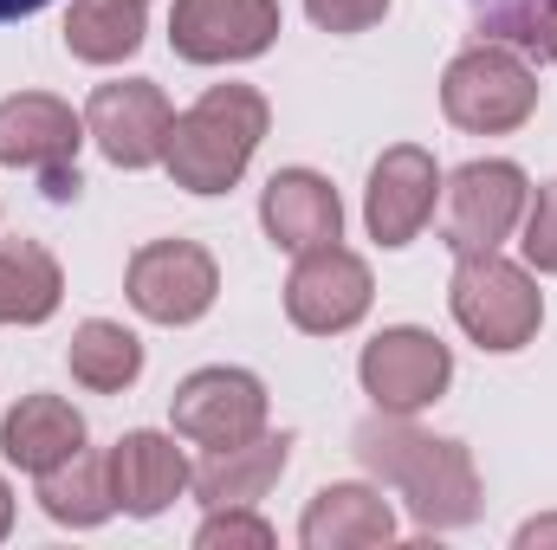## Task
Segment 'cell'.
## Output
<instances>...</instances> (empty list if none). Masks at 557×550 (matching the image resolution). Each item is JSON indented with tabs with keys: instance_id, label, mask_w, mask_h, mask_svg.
Returning a JSON list of instances; mask_svg holds the SVG:
<instances>
[{
	"instance_id": "1",
	"label": "cell",
	"mask_w": 557,
	"mask_h": 550,
	"mask_svg": "<svg viewBox=\"0 0 557 550\" xmlns=\"http://www.w3.org/2000/svg\"><path fill=\"white\" fill-rule=\"evenodd\" d=\"M357 460L409 505L421 532H467L480 518V466L460 440L421 434L409 414H370L350 434Z\"/></svg>"
},
{
	"instance_id": "2",
	"label": "cell",
	"mask_w": 557,
	"mask_h": 550,
	"mask_svg": "<svg viewBox=\"0 0 557 550\" xmlns=\"http://www.w3.org/2000/svg\"><path fill=\"white\" fill-rule=\"evenodd\" d=\"M267 124H273L267 91H253V85H208V91L175 117L162 168H169L175 188H188V195H227V188L247 175V162H253V149L267 137Z\"/></svg>"
},
{
	"instance_id": "3",
	"label": "cell",
	"mask_w": 557,
	"mask_h": 550,
	"mask_svg": "<svg viewBox=\"0 0 557 550\" xmlns=\"http://www.w3.org/2000/svg\"><path fill=\"white\" fill-rule=\"evenodd\" d=\"M539 111V72L506 39H473L441 72V117L467 137H506L532 124Z\"/></svg>"
},
{
	"instance_id": "4",
	"label": "cell",
	"mask_w": 557,
	"mask_h": 550,
	"mask_svg": "<svg viewBox=\"0 0 557 550\" xmlns=\"http://www.w3.org/2000/svg\"><path fill=\"white\" fill-rule=\"evenodd\" d=\"M447 304H454V324L480 350H493V357L525 350L539 337V324H545L539 278L525 273V266H512V260H499V253H460L454 285H447Z\"/></svg>"
},
{
	"instance_id": "5",
	"label": "cell",
	"mask_w": 557,
	"mask_h": 550,
	"mask_svg": "<svg viewBox=\"0 0 557 550\" xmlns=\"http://www.w3.org/2000/svg\"><path fill=\"white\" fill-rule=\"evenodd\" d=\"M525 201H532V182L506 155L454 168L441 182V247L454 260L460 253H499V240H512V227L525 221Z\"/></svg>"
},
{
	"instance_id": "6",
	"label": "cell",
	"mask_w": 557,
	"mask_h": 550,
	"mask_svg": "<svg viewBox=\"0 0 557 550\" xmlns=\"http://www.w3.org/2000/svg\"><path fill=\"white\" fill-rule=\"evenodd\" d=\"M357 376H363V396L383 414H421L428 402L447 396L454 383V350L421 330V324H389L363 343L357 357Z\"/></svg>"
},
{
	"instance_id": "7",
	"label": "cell",
	"mask_w": 557,
	"mask_h": 550,
	"mask_svg": "<svg viewBox=\"0 0 557 550\" xmlns=\"http://www.w3.org/2000/svg\"><path fill=\"white\" fill-rule=\"evenodd\" d=\"M124 291L137 304V317L149 324H195L214 311L221 298V266L201 240H149L131 253V273H124Z\"/></svg>"
},
{
	"instance_id": "8",
	"label": "cell",
	"mask_w": 557,
	"mask_h": 550,
	"mask_svg": "<svg viewBox=\"0 0 557 550\" xmlns=\"http://www.w3.org/2000/svg\"><path fill=\"white\" fill-rule=\"evenodd\" d=\"M169 421L195 447H240V440L267 434V383L253 370H227V363L195 370L175 383Z\"/></svg>"
},
{
	"instance_id": "9",
	"label": "cell",
	"mask_w": 557,
	"mask_h": 550,
	"mask_svg": "<svg viewBox=\"0 0 557 550\" xmlns=\"http://www.w3.org/2000/svg\"><path fill=\"white\" fill-rule=\"evenodd\" d=\"M376 285H370V266L350 253V247H311L298 253V266L285 278V317L305 330V337H337L350 324H363Z\"/></svg>"
},
{
	"instance_id": "10",
	"label": "cell",
	"mask_w": 557,
	"mask_h": 550,
	"mask_svg": "<svg viewBox=\"0 0 557 550\" xmlns=\"http://www.w3.org/2000/svg\"><path fill=\"white\" fill-rule=\"evenodd\" d=\"M169 130H175V104L162 98L156 78L98 85L91 104H85V137L98 142L117 168H156L169 155Z\"/></svg>"
},
{
	"instance_id": "11",
	"label": "cell",
	"mask_w": 557,
	"mask_h": 550,
	"mask_svg": "<svg viewBox=\"0 0 557 550\" xmlns=\"http://www.w3.org/2000/svg\"><path fill=\"white\" fill-rule=\"evenodd\" d=\"M278 39V0H175L169 46L188 65H240Z\"/></svg>"
},
{
	"instance_id": "12",
	"label": "cell",
	"mask_w": 557,
	"mask_h": 550,
	"mask_svg": "<svg viewBox=\"0 0 557 550\" xmlns=\"http://www.w3.org/2000/svg\"><path fill=\"white\" fill-rule=\"evenodd\" d=\"M434 201H441V168L421 142H396L376 155L370 168V188H363V221H370V240L376 247H409L421 227L434 221Z\"/></svg>"
},
{
	"instance_id": "13",
	"label": "cell",
	"mask_w": 557,
	"mask_h": 550,
	"mask_svg": "<svg viewBox=\"0 0 557 550\" xmlns=\"http://www.w3.org/2000/svg\"><path fill=\"white\" fill-rule=\"evenodd\" d=\"M260 227L278 253H311L344 234V201L318 168H278L260 195Z\"/></svg>"
},
{
	"instance_id": "14",
	"label": "cell",
	"mask_w": 557,
	"mask_h": 550,
	"mask_svg": "<svg viewBox=\"0 0 557 550\" xmlns=\"http://www.w3.org/2000/svg\"><path fill=\"white\" fill-rule=\"evenodd\" d=\"M78 142H85V117L52 98V91H13L0 98V162L7 168H59V162H78Z\"/></svg>"
},
{
	"instance_id": "15",
	"label": "cell",
	"mask_w": 557,
	"mask_h": 550,
	"mask_svg": "<svg viewBox=\"0 0 557 550\" xmlns=\"http://www.w3.org/2000/svg\"><path fill=\"white\" fill-rule=\"evenodd\" d=\"M188 479H195V466L156 427H131L111 447V492H117V512H131V518H162L188 492Z\"/></svg>"
},
{
	"instance_id": "16",
	"label": "cell",
	"mask_w": 557,
	"mask_h": 550,
	"mask_svg": "<svg viewBox=\"0 0 557 550\" xmlns=\"http://www.w3.org/2000/svg\"><path fill=\"white\" fill-rule=\"evenodd\" d=\"M396 538V512L376 486H357V479H337V486H318L305 518H298V545L305 550H370Z\"/></svg>"
},
{
	"instance_id": "17",
	"label": "cell",
	"mask_w": 557,
	"mask_h": 550,
	"mask_svg": "<svg viewBox=\"0 0 557 550\" xmlns=\"http://www.w3.org/2000/svg\"><path fill=\"white\" fill-rule=\"evenodd\" d=\"M285 466H292V434H253L240 447H208L188 486L201 505H260Z\"/></svg>"
},
{
	"instance_id": "18",
	"label": "cell",
	"mask_w": 557,
	"mask_h": 550,
	"mask_svg": "<svg viewBox=\"0 0 557 550\" xmlns=\"http://www.w3.org/2000/svg\"><path fill=\"white\" fill-rule=\"evenodd\" d=\"M78 447H85V414L65 396H20L0 421V453L33 479L52 473L59 460H72Z\"/></svg>"
},
{
	"instance_id": "19",
	"label": "cell",
	"mask_w": 557,
	"mask_h": 550,
	"mask_svg": "<svg viewBox=\"0 0 557 550\" xmlns=\"http://www.w3.org/2000/svg\"><path fill=\"white\" fill-rule=\"evenodd\" d=\"M39 512L52 525H72V532H91L117 512V492H111V453H91L78 447L72 460H59L52 473H39Z\"/></svg>"
},
{
	"instance_id": "20",
	"label": "cell",
	"mask_w": 557,
	"mask_h": 550,
	"mask_svg": "<svg viewBox=\"0 0 557 550\" xmlns=\"http://www.w3.org/2000/svg\"><path fill=\"white\" fill-rule=\"evenodd\" d=\"M149 7L143 0H72L65 13V52L78 65H124L143 46Z\"/></svg>"
},
{
	"instance_id": "21",
	"label": "cell",
	"mask_w": 557,
	"mask_h": 550,
	"mask_svg": "<svg viewBox=\"0 0 557 550\" xmlns=\"http://www.w3.org/2000/svg\"><path fill=\"white\" fill-rule=\"evenodd\" d=\"M65 298V273L39 240H0V324H46Z\"/></svg>"
},
{
	"instance_id": "22",
	"label": "cell",
	"mask_w": 557,
	"mask_h": 550,
	"mask_svg": "<svg viewBox=\"0 0 557 550\" xmlns=\"http://www.w3.org/2000/svg\"><path fill=\"white\" fill-rule=\"evenodd\" d=\"M65 363H72V383H78V389H91V396H124L143 376V343H137V330H124V324H111V317H85V324L72 330Z\"/></svg>"
},
{
	"instance_id": "23",
	"label": "cell",
	"mask_w": 557,
	"mask_h": 550,
	"mask_svg": "<svg viewBox=\"0 0 557 550\" xmlns=\"http://www.w3.org/2000/svg\"><path fill=\"white\" fill-rule=\"evenodd\" d=\"M480 39H506L532 59L557 65V0H467Z\"/></svg>"
},
{
	"instance_id": "24",
	"label": "cell",
	"mask_w": 557,
	"mask_h": 550,
	"mask_svg": "<svg viewBox=\"0 0 557 550\" xmlns=\"http://www.w3.org/2000/svg\"><path fill=\"white\" fill-rule=\"evenodd\" d=\"M195 545L201 550H273V525L253 505H208Z\"/></svg>"
},
{
	"instance_id": "25",
	"label": "cell",
	"mask_w": 557,
	"mask_h": 550,
	"mask_svg": "<svg viewBox=\"0 0 557 550\" xmlns=\"http://www.w3.org/2000/svg\"><path fill=\"white\" fill-rule=\"evenodd\" d=\"M525 266L532 273H557V175L525 201Z\"/></svg>"
},
{
	"instance_id": "26",
	"label": "cell",
	"mask_w": 557,
	"mask_h": 550,
	"mask_svg": "<svg viewBox=\"0 0 557 550\" xmlns=\"http://www.w3.org/2000/svg\"><path fill=\"white\" fill-rule=\"evenodd\" d=\"M305 13H311V26H324V33H370V26L389 13V0H305Z\"/></svg>"
},
{
	"instance_id": "27",
	"label": "cell",
	"mask_w": 557,
	"mask_h": 550,
	"mask_svg": "<svg viewBox=\"0 0 557 550\" xmlns=\"http://www.w3.org/2000/svg\"><path fill=\"white\" fill-rule=\"evenodd\" d=\"M78 188H85V175H78V162H59V168H39V195H46V201H78Z\"/></svg>"
},
{
	"instance_id": "28",
	"label": "cell",
	"mask_w": 557,
	"mask_h": 550,
	"mask_svg": "<svg viewBox=\"0 0 557 550\" xmlns=\"http://www.w3.org/2000/svg\"><path fill=\"white\" fill-rule=\"evenodd\" d=\"M557 545V518H532L519 525V550H552Z\"/></svg>"
},
{
	"instance_id": "29",
	"label": "cell",
	"mask_w": 557,
	"mask_h": 550,
	"mask_svg": "<svg viewBox=\"0 0 557 550\" xmlns=\"http://www.w3.org/2000/svg\"><path fill=\"white\" fill-rule=\"evenodd\" d=\"M39 7H52V0H0V26H7V20H26V13H39Z\"/></svg>"
},
{
	"instance_id": "30",
	"label": "cell",
	"mask_w": 557,
	"mask_h": 550,
	"mask_svg": "<svg viewBox=\"0 0 557 550\" xmlns=\"http://www.w3.org/2000/svg\"><path fill=\"white\" fill-rule=\"evenodd\" d=\"M7 532H13V486L0 479V538H7Z\"/></svg>"
}]
</instances>
